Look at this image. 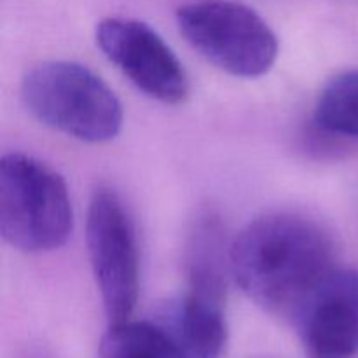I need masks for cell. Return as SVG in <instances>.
I'll use <instances>...</instances> for the list:
<instances>
[{"instance_id":"7","label":"cell","mask_w":358,"mask_h":358,"mask_svg":"<svg viewBox=\"0 0 358 358\" xmlns=\"http://www.w3.org/2000/svg\"><path fill=\"white\" fill-rule=\"evenodd\" d=\"M306 358L358 357V271L336 268L294 320Z\"/></svg>"},{"instance_id":"8","label":"cell","mask_w":358,"mask_h":358,"mask_svg":"<svg viewBox=\"0 0 358 358\" xmlns=\"http://www.w3.org/2000/svg\"><path fill=\"white\" fill-rule=\"evenodd\" d=\"M98 358H194L168 315L157 320L112 324L100 341Z\"/></svg>"},{"instance_id":"1","label":"cell","mask_w":358,"mask_h":358,"mask_svg":"<svg viewBox=\"0 0 358 358\" xmlns=\"http://www.w3.org/2000/svg\"><path fill=\"white\" fill-rule=\"evenodd\" d=\"M231 276L255 304L294 324L311 294L334 271L327 231L299 213H268L229 245Z\"/></svg>"},{"instance_id":"9","label":"cell","mask_w":358,"mask_h":358,"mask_svg":"<svg viewBox=\"0 0 358 358\" xmlns=\"http://www.w3.org/2000/svg\"><path fill=\"white\" fill-rule=\"evenodd\" d=\"M315 122L341 136H358V70L332 77L315 105Z\"/></svg>"},{"instance_id":"4","label":"cell","mask_w":358,"mask_h":358,"mask_svg":"<svg viewBox=\"0 0 358 358\" xmlns=\"http://www.w3.org/2000/svg\"><path fill=\"white\" fill-rule=\"evenodd\" d=\"M185 41L210 63L236 77H261L278 56V38L250 7L231 0H199L180 7Z\"/></svg>"},{"instance_id":"6","label":"cell","mask_w":358,"mask_h":358,"mask_svg":"<svg viewBox=\"0 0 358 358\" xmlns=\"http://www.w3.org/2000/svg\"><path fill=\"white\" fill-rule=\"evenodd\" d=\"M96 44L142 93L163 103L187 98L189 77L173 49L149 24L107 17L96 27Z\"/></svg>"},{"instance_id":"3","label":"cell","mask_w":358,"mask_h":358,"mask_svg":"<svg viewBox=\"0 0 358 358\" xmlns=\"http://www.w3.org/2000/svg\"><path fill=\"white\" fill-rule=\"evenodd\" d=\"M21 96L38 121L80 142H108L121 131V101L96 73L79 63L34 66L23 77Z\"/></svg>"},{"instance_id":"2","label":"cell","mask_w":358,"mask_h":358,"mask_svg":"<svg viewBox=\"0 0 358 358\" xmlns=\"http://www.w3.org/2000/svg\"><path fill=\"white\" fill-rule=\"evenodd\" d=\"M73 229L72 201L62 175L27 154L0 161V233L27 254L63 247Z\"/></svg>"},{"instance_id":"5","label":"cell","mask_w":358,"mask_h":358,"mask_svg":"<svg viewBox=\"0 0 358 358\" xmlns=\"http://www.w3.org/2000/svg\"><path fill=\"white\" fill-rule=\"evenodd\" d=\"M86 241L108 322L129 320L140 290L138 241L128 208L112 189L100 187L91 196Z\"/></svg>"}]
</instances>
